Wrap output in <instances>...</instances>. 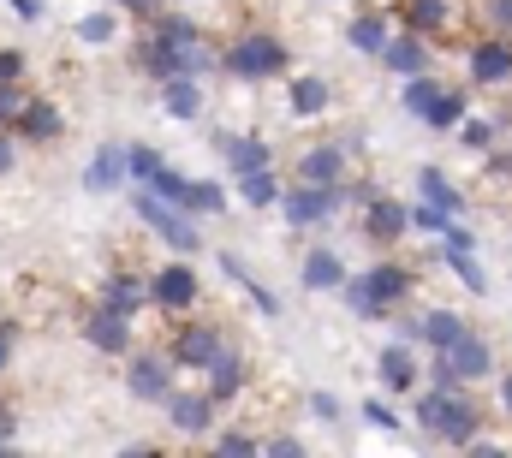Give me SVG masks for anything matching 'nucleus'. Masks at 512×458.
Masks as SVG:
<instances>
[{
  "label": "nucleus",
  "mask_w": 512,
  "mask_h": 458,
  "mask_svg": "<svg viewBox=\"0 0 512 458\" xmlns=\"http://www.w3.org/2000/svg\"><path fill=\"white\" fill-rule=\"evenodd\" d=\"M417 423L429 429V435H447L453 447H471L477 441V405L471 399H459V387H435V393H423L417 399Z\"/></svg>",
  "instance_id": "1"
},
{
  "label": "nucleus",
  "mask_w": 512,
  "mask_h": 458,
  "mask_svg": "<svg viewBox=\"0 0 512 458\" xmlns=\"http://www.w3.org/2000/svg\"><path fill=\"white\" fill-rule=\"evenodd\" d=\"M405 292H411V274L393 268V262L370 268L364 280H346V304H352L358 316H382V310H393V304H405Z\"/></svg>",
  "instance_id": "2"
},
{
  "label": "nucleus",
  "mask_w": 512,
  "mask_h": 458,
  "mask_svg": "<svg viewBox=\"0 0 512 458\" xmlns=\"http://www.w3.org/2000/svg\"><path fill=\"white\" fill-rule=\"evenodd\" d=\"M489 345L477 340V334H465V340H453L447 351H435V387H465V381H483L489 375Z\"/></svg>",
  "instance_id": "3"
},
{
  "label": "nucleus",
  "mask_w": 512,
  "mask_h": 458,
  "mask_svg": "<svg viewBox=\"0 0 512 458\" xmlns=\"http://www.w3.org/2000/svg\"><path fill=\"white\" fill-rule=\"evenodd\" d=\"M227 72L233 78H274V72H286V48L274 42V36H239L233 48H227Z\"/></svg>",
  "instance_id": "4"
},
{
  "label": "nucleus",
  "mask_w": 512,
  "mask_h": 458,
  "mask_svg": "<svg viewBox=\"0 0 512 458\" xmlns=\"http://www.w3.org/2000/svg\"><path fill=\"white\" fill-rule=\"evenodd\" d=\"M137 215H143V227H149V232H161L173 250H197V227H191V215H185V209L155 203V197L143 191V197H137Z\"/></svg>",
  "instance_id": "5"
},
{
  "label": "nucleus",
  "mask_w": 512,
  "mask_h": 458,
  "mask_svg": "<svg viewBox=\"0 0 512 458\" xmlns=\"http://www.w3.org/2000/svg\"><path fill=\"white\" fill-rule=\"evenodd\" d=\"M215 351H221V334H215L209 322H185V328H173L167 363H179V369H209Z\"/></svg>",
  "instance_id": "6"
},
{
  "label": "nucleus",
  "mask_w": 512,
  "mask_h": 458,
  "mask_svg": "<svg viewBox=\"0 0 512 458\" xmlns=\"http://www.w3.org/2000/svg\"><path fill=\"white\" fill-rule=\"evenodd\" d=\"M328 215H340V191L334 185H298V191H286V221L292 227H316Z\"/></svg>",
  "instance_id": "7"
},
{
  "label": "nucleus",
  "mask_w": 512,
  "mask_h": 458,
  "mask_svg": "<svg viewBox=\"0 0 512 458\" xmlns=\"http://www.w3.org/2000/svg\"><path fill=\"white\" fill-rule=\"evenodd\" d=\"M126 387L137 399H149V405H161L167 393H173V363L167 357H155V351H143V357H131V375Z\"/></svg>",
  "instance_id": "8"
},
{
  "label": "nucleus",
  "mask_w": 512,
  "mask_h": 458,
  "mask_svg": "<svg viewBox=\"0 0 512 458\" xmlns=\"http://www.w3.org/2000/svg\"><path fill=\"white\" fill-rule=\"evenodd\" d=\"M149 304H161V310H191V304H197V274H191L185 262L161 268V274L149 280Z\"/></svg>",
  "instance_id": "9"
},
{
  "label": "nucleus",
  "mask_w": 512,
  "mask_h": 458,
  "mask_svg": "<svg viewBox=\"0 0 512 458\" xmlns=\"http://www.w3.org/2000/svg\"><path fill=\"white\" fill-rule=\"evenodd\" d=\"M167 417H173L179 435H209L215 399H209V393H167Z\"/></svg>",
  "instance_id": "10"
},
{
  "label": "nucleus",
  "mask_w": 512,
  "mask_h": 458,
  "mask_svg": "<svg viewBox=\"0 0 512 458\" xmlns=\"http://www.w3.org/2000/svg\"><path fill=\"white\" fill-rule=\"evenodd\" d=\"M405 227H411V221H405V203H399V197H370V203H364V232H370L376 244L405 238Z\"/></svg>",
  "instance_id": "11"
},
{
  "label": "nucleus",
  "mask_w": 512,
  "mask_h": 458,
  "mask_svg": "<svg viewBox=\"0 0 512 458\" xmlns=\"http://www.w3.org/2000/svg\"><path fill=\"white\" fill-rule=\"evenodd\" d=\"M340 179H346V155H340L334 143L298 155V185H340Z\"/></svg>",
  "instance_id": "12"
},
{
  "label": "nucleus",
  "mask_w": 512,
  "mask_h": 458,
  "mask_svg": "<svg viewBox=\"0 0 512 458\" xmlns=\"http://www.w3.org/2000/svg\"><path fill=\"white\" fill-rule=\"evenodd\" d=\"M84 185H90V191H120V185H126V149H120V143H102V149L90 155V167H84Z\"/></svg>",
  "instance_id": "13"
},
{
  "label": "nucleus",
  "mask_w": 512,
  "mask_h": 458,
  "mask_svg": "<svg viewBox=\"0 0 512 458\" xmlns=\"http://www.w3.org/2000/svg\"><path fill=\"white\" fill-rule=\"evenodd\" d=\"M239 387H245V357L221 345V351H215V363H209V387H203V393H209V399L221 405V399H233Z\"/></svg>",
  "instance_id": "14"
},
{
  "label": "nucleus",
  "mask_w": 512,
  "mask_h": 458,
  "mask_svg": "<svg viewBox=\"0 0 512 458\" xmlns=\"http://www.w3.org/2000/svg\"><path fill=\"white\" fill-rule=\"evenodd\" d=\"M471 78L477 84H507L512 78V42H477L471 48Z\"/></svg>",
  "instance_id": "15"
},
{
  "label": "nucleus",
  "mask_w": 512,
  "mask_h": 458,
  "mask_svg": "<svg viewBox=\"0 0 512 458\" xmlns=\"http://www.w3.org/2000/svg\"><path fill=\"white\" fill-rule=\"evenodd\" d=\"M12 131H18V137H30V143H54V137H60V108H48V102H30V96H24V108H18V119H12Z\"/></svg>",
  "instance_id": "16"
},
{
  "label": "nucleus",
  "mask_w": 512,
  "mask_h": 458,
  "mask_svg": "<svg viewBox=\"0 0 512 458\" xmlns=\"http://www.w3.org/2000/svg\"><path fill=\"white\" fill-rule=\"evenodd\" d=\"M143 304H149V286H143L137 274H114V280L102 286V310H114V316H126V322Z\"/></svg>",
  "instance_id": "17"
},
{
  "label": "nucleus",
  "mask_w": 512,
  "mask_h": 458,
  "mask_svg": "<svg viewBox=\"0 0 512 458\" xmlns=\"http://www.w3.org/2000/svg\"><path fill=\"white\" fill-rule=\"evenodd\" d=\"M84 334H90L96 351H114V357L131 351V322H126V316H114V310H96V316L84 322Z\"/></svg>",
  "instance_id": "18"
},
{
  "label": "nucleus",
  "mask_w": 512,
  "mask_h": 458,
  "mask_svg": "<svg viewBox=\"0 0 512 458\" xmlns=\"http://www.w3.org/2000/svg\"><path fill=\"white\" fill-rule=\"evenodd\" d=\"M382 60L399 72V78H423V72H429V48H423L417 36H387Z\"/></svg>",
  "instance_id": "19"
},
{
  "label": "nucleus",
  "mask_w": 512,
  "mask_h": 458,
  "mask_svg": "<svg viewBox=\"0 0 512 458\" xmlns=\"http://www.w3.org/2000/svg\"><path fill=\"white\" fill-rule=\"evenodd\" d=\"M304 286H310V292H334V286H346V262H340L334 250H310V256H304Z\"/></svg>",
  "instance_id": "20"
},
{
  "label": "nucleus",
  "mask_w": 512,
  "mask_h": 458,
  "mask_svg": "<svg viewBox=\"0 0 512 458\" xmlns=\"http://www.w3.org/2000/svg\"><path fill=\"white\" fill-rule=\"evenodd\" d=\"M471 328H465V316H453V310H429L423 322H417V340H429L435 351H447L453 340H465Z\"/></svg>",
  "instance_id": "21"
},
{
  "label": "nucleus",
  "mask_w": 512,
  "mask_h": 458,
  "mask_svg": "<svg viewBox=\"0 0 512 458\" xmlns=\"http://www.w3.org/2000/svg\"><path fill=\"white\" fill-rule=\"evenodd\" d=\"M376 369H382V387H387V393H411V381H417V357H411L405 345H387Z\"/></svg>",
  "instance_id": "22"
},
{
  "label": "nucleus",
  "mask_w": 512,
  "mask_h": 458,
  "mask_svg": "<svg viewBox=\"0 0 512 458\" xmlns=\"http://www.w3.org/2000/svg\"><path fill=\"white\" fill-rule=\"evenodd\" d=\"M346 42H352L358 54H382V48H387V18H382V12H358V18H352V30H346Z\"/></svg>",
  "instance_id": "23"
},
{
  "label": "nucleus",
  "mask_w": 512,
  "mask_h": 458,
  "mask_svg": "<svg viewBox=\"0 0 512 458\" xmlns=\"http://www.w3.org/2000/svg\"><path fill=\"white\" fill-rule=\"evenodd\" d=\"M417 185H423V203H429V209H441L447 221H453V215L465 209V197H459V191H453V185H447V179H441L435 167H423V173H417Z\"/></svg>",
  "instance_id": "24"
},
{
  "label": "nucleus",
  "mask_w": 512,
  "mask_h": 458,
  "mask_svg": "<svg viewBox=\"0 0 512 458\" xmlns=\"http://www.w3.org/2000/svg\"><path fill=\"white\" fill-rule=\"evenodd\" d=\"M221 155H227L239 173H262V167H268V143H256V137H221Z\"/></svg>",
  "instance_id": "25"
},
{
  "label": "nucleus",
  "mask_w": 512,
  "mask_h": 458,
  "mask_svg": "<svg viewBox=\"0 0 512 458\" xmlns=\"http://www.w3.org/2000/svg\"><path fill=\"white\" fill-rule=\"evenodd\" d=\"M167 114L173 119H197L203 114V96H197V78H167Z\"/></svg>",
  "instance_id": "26"
},
{
  "label": "nucleus",
  "mask_w": 512,
  "mask_h": 458,
  "mask_svg": "<svg viewBox=\"0 0 512 458\" xmlns=\"http://www.w3.org/2000/svg\"><path fill=\"white\" fill-rule=\"evenodd\" d=\"M447 12H453L447 0H411L405 6V24H411V36H435L447 24Z\"/></svg>",
  "instance_id": "27"
},
{
  "label": "nucleus",
  "mask_w": 512,
  "mask_h": 458,
  "mask_svg": "<svg viewBox=\"0 0 512 458\" xmlns=\"http://www.w3.org/2000/svg\"><path fill=\"white\" fill-rule=\"evenodd\" d=\"M149 42H161V48H185V42H203V36H197V24H191V18H179V12H167V18H155V30H149Z\"/></svg>",
  "instance_id": "28"
},
{
  "label": "nucleus",
  "mask_w": 512,
  "mask_h": 458,
  "mask_svg": "<svg viewBox=\"0 0 512 458\" xmlns=\"http://www.w3.org/2000/svg\"><path fill=\"white\" fill-rule=\"evenodd\" d=\"M459 119H465V96H459V90H441V96H435V108L423 114V125H429V131H453Z\"/></svg>",
  "instance_id": "29"
},
{
  "label": "nucleus",
  "mask_w": 512,
  "mask_h": 458,
  "mask_svg": "<svg viewBox=\"0 0 512 458\" xmlns=\"http://www.w3.org/2000/svg\"><path fill=\"white\" fill-rule=\"evenodd\" d=\"M239 197L251 203V209H268L274 197H280V185H274V173L262 167V173H239Z\"/></svg>",
  "instance_id": "30"
},
{
  "label": "nucleus",
  "mask_w": 512,
  "mask_h": 458,
  "mask_svg": "<svg viewBox=\"0 0 512 458\" xmlns=\"http://www.w3.org/2000/svg\"><path fill=\"white\" fill-rule=\"evenodd\" d=\"M322 108H328V84H322V78H298V84H292V114H322Z\"/></svg>",
  "instance_id": "31"
},
{
  "label": "nucleus",
  "mask_w": 512,
  "mask_h": 458,
  "mask_svg": "<svg viewBox=\"0 0 512 458\" xmlns=\"http://www.w3.org/2000/svg\"><path fill=\"white\" fill-rule=\"evenodd\" d=\"M185 191H191V179H179L173 167H161V173L149 179V197H155V203H173V209H185Z\"/></svg>",
  "instance_id": "32"
},
{
  "label": "nucleus",
  "mask_w": 512,
  "mask_h": 458,
  "mask_svg": "<svg viewBox=\"0 0 512 458\" xmlns=\"http://www.w3.org/2000/svg\"><path fill=\"white\" fill-rule=\"evenodd\" d=\"M209 458H262V447H256V435H245V429H227V435L209 447Z\"/></svg>",
  "instance_id": "33"
},
{
  "label": "nucleus",
  "mask_w": 512,
  "mask_h": 458,
  "mask_svg": "<svg viewBox=\"0 0 512 458\" xmlns=\"http://www.w3.org/2000/svg\"><path fill=\"white\" fill-rule=\"evenodd\" d=\"M441 90H447V84H435V78H411V84H405V108L423 119L429 108H435V96H441Z\"/></svg>",
  "instance_id": "34"
},
{
  "label": "nucleus",
  "mask_w": 512,
  "mask_h": 458,
  "mask_svg": "<svg viewBox=\"0 0 512 458\" xmlns=\"http://www.w3.org/2000/svg\"><path fill=\"white\" fill-rule=\"evenodd\" d=\"M78 42H90V48H108V42H114V12H90V18L78 24Z\"/></svg>",
  "instance_id": "35"
},
{
  "label": "nucleus",
  "mask_w": 512,
  "mask_h": 458,
  "mask_svg": "<svg viewBox=\"0 0 512 458\" xmlns=\"http://www.w3.org/2000/svg\"><path fill=\"white\" fill-rule=\"evenodd\" d=\"M161 167H167V161H161L155 149H126V179H143V185H149Z\"/></svg>",
  "instance_id": "36"
},
{
  "label": "nucleus",
  "mask_w": 512,
  "mask_h": 458,
  "mask_svg": "<svg viewBox=\"0 0 512 458\" xmlns=\"http://www.w3.org/2000/svg\"><path fill=\"white\" fill-rule=\"evenodd\" d=\"M471 250H477V238L459 227V221H447V227H441V256H471Z\"/></svg>",
  "instance_id": "37"
},
{
  "label": "nucleus",
  "mask_w": 512,
  "mask_h": 458,
  "mask_svg": "<svg viewBox=\"0 0 512 458\" xmlns=\"http://www.w3.org/2000/svg\"><path fill=\"white\" fill-rule=\"evenodd\" d=\"M221 203H227V191H221V185H191V191H185V209H209V215H215Z\"/></svg>",
  "instance_id": "38"
},
{
  "label": "nucleus",
  "mask_w": 512,
  "mask_h": 458,
  "mask_svg": "<svg viewBox=\"0 0 512 458\" xmlns=\"http://www.w3.org/2000/svg\"><path fill=\"white\" fill-rule=\"evenodd\" d=\"M447 268H453L471 292H483V286H489V280H483V268H477V256H447Z\"/></svg>",
  "instance_id": "39"
},
{
  "label": "nucleus",
  "mask_w": 512,
  "mask_h": 458,
  "mask_svg": "<svg viewBox=\"0 0 512 458\" xmlns=\"http://www.w3.org/2000/svg\"><path fill=\"white\" fill-rule=\"evenodd\" d=\"M262 458H304V441L298 435H274V441H262Z\"/></svg>",
  "instance_id": "40"
},
{
  "label": "nucleus",
  "mask_w": 512,
  "mask_h": 458,
  "mask_svg": "<svg viewBox=\"0 0 512 458\" xmlns=\"http://www.w3.org/2000/svg\"><path fill=\"white\" fill-rule=\"evenodd\" d=\"M459 125H465V143H471V149H489V143H495V125H489V119H459Z\"/></svg>",
  "instance_id": "41"
},
{
  "label": "nucleus",
  "mask_w": 512,
  "mask_h": 458,
  "mask_svg": "<svg viewBox=\"0 0 512 458\" xmlns=\"http://www.w3.org/2000/svg\"><path fill=\"white\" fill-rule=\"evenodd\" d=\"M405 221H411V227H423V232L447 227V215H441V209H429V203H423V209H405Z\"/></svg>",
  "instance_id": "42"
},
{
  "label": "nucleus",
  "mask_w": 512,
  "mask_h": 458,
  "mask_svg": "<svg viewBox=\"0 0 512 458\" xmlns=\"http://www.w3.org/2000/svg\"><path fill=\"white\" fill-rule=\"evenodd\" d=\"M24 78V54L18 48H0V84H18Z\"/></svg>",
  "instance_id": "43"
},
{
  "label": "nucleus",
  "mask_w": 512,
  "mask_h": 458,
  "mask_svg": "<svg viewBox=\"0 0 512 458\" xmlns=\"http://www.w3.org/2000/svg\"><path fill=\"white\" fill-rule=\"evenodd\" d=\"M24 108V96H18V84H0V125H12Z\"/></svg>",
  "instance_id": "44"
},
{
  "label": "nucleus",
  "mask_w": 512,
  "mask_h": 458,
  "mask_svg": "<svg viewBox=\"0 0 512 458\" xmlns=\"http://www.w3.org/2000/svg\"><path fill=\"white\" fill-rule=\"evenodd\" d=\"M310 411H316L322 423H334V417H340V399H334V393H316V399H310Z\"/></svg>",
  "instance_id": "45"
},
{
  "label": "nucleus",
  "mask_w": 512,
  "mask_h": 458,
  "mask_svg": "<svg viewBox=\"0 0 512 458\" xmlns=\"http://www.w3.org/2000/svg\"><path fill=\"white\" fill-rule=\"evenodd\" d=\"M364 417H370V423H376V429H393V423H399V417H393V411H387L382 399H370V405H364Z\"/></svg>",
  "instance_id": "46"
},
{
  "label": "nucleus",
  "mask_w": 512,
  "mask_h": 458,
  "mask_svg": "<svg viewBox=\"0 0 512 458\" xmlns=\"http://www.w3.org/2000/svg\"><path fill=\"white\" fill-rule=\"evenodd\" d=\"M465 458H512V453H507V447H495V441H471Z\"/></svg>",
  "instance_id": "47"
},
{
  "label": "nucleus",
  "mask_w": 512,
  "mask_h": 458,
  "mask_svg": "<svg viewBox=\"0 0 512 458\" xmlns=\"http://www.w3.org/2000/svg\"><path fill=\"white\" fill-rule=\"evenodd\" d=\"M489 18H495V30H512V0H489Z\"/></svg>",
  "instance_id": "48"
},
{
  "label": "nucleus",
  "mask_w": 512,
  "mask_h": 458,
  "mask_svg": "<svg viewBox=\"0 0 512 458\" xmlns=\"http://www.w3.org/2000/svg\"><path fill=\"white\" fill-rule=\"evenodd\" d=\"M6 6H12L18 18H36V12H42V0H6Z\"/></svg>",
  "instance_id": "49"
},
{
  "label": "nucleus",
  "mask_w": 512,
  "mask_h": 458,
  "mask_svg": "<svg viewBox=\"0 0 512 458\" xmlns=\"http://www.w3.org/2000/svg\"><path fill=\"white\" fill-rule=\"evenodd\" d=\"M120 6H126V12H155L161 0H120Z\"/></svg>",
  "instance_id": "50"
},
{
  "label": "nucleus",
  "mask_w": 512,
  "mask_h": 458,
  "mask_svg": "<svg viewBox=\"0 0 512 458\" xmlns=\"http://www.w3.org/2000/svg\"><path fill=\"white\" fill-rule=\"evenodd\" d=\"M6 357H12V328H0V369H6Z\"/></svg>",
  "instance_id": "51"
},
{
  "label": "nucleus",
  "mask_w": 512,
  "mask_h": 458,
  "mask_svg": "<svg viewBox=\"0 0 512 458\" xmlns=\"http://www.w3.org/2000/svg\"><path fill=\"white\" fill-rule=\"evenodd\" d=\"M120 458H167L161 447H131V453H120Z\"/></svg>",
  "instance_id": "52"
},
{
  "label": "nucleus",
  "mask_w": 512,
  "mask_h": 458,
  "mask_svg": "<svg viewBox=\"0 0 512 458\" xmlns=\"http://www.w3.org/2000/svg\"><path fill=\"white\" fill-rule=\"evenodd\" d=\"M12 167V137H0V173Z\"/></svg>",
  "instance_id": "53"
},
{
  "label": "nucleus",
  "mask_w": 512,
  "mask_h": 458,
  "mask_svg": "<svg viewBox=\"0 0 512 458\" xmlns=\"http://www.w3.org/2000/svg\"><path fill=\"white\" fill-rule=\"evenodd\" d=\"M0 435H12V411H6V399H0Z\"/></svg>",
  "instance_id": "54"
},
{
  "label": "nucleus",
  "mask_w": 512,
  "mask_h": 458,
  "mask_svg": "<svg viewBox=\"0 0 512 458\" xmlns=\"http://www.w3.org/2000/svg\"><path fill=\"white\" fill-rule=\"evenodd\" d=\"M501 405H507V417H512V375L501 381Z\"/></svg>",
  "instance_id": "55"
},
{
  "label": "nucleus",
  "mask_w": 512,
  "mask_h": 458,
  "mask_svg": "<svg viewBox=\"0 0 512 458\" xmlns=\"http://www.w3.org/2000/svg\"><path fill=\"white\" fill-rule=\"evenodd\" d=\"M0 458H24V453H12V447H6V453H0Z\"/></svg>",
  "instance_id": "56"
},
{
  "label": "nucleus",
  "mask_w": 512,
  "mask_h": 458,
  "mask_svg": "<svg viewBox=\"0 0 512 458\" xmlns=\"http://www.w3.org/2000/svg\"><path fill=\"white\" fill-rule=\"evenodd\" d=\"M6 447H12V441H6V435H0V453H6Z\"/></svg>",
  "instance_id": "57"
}]
</instances>
